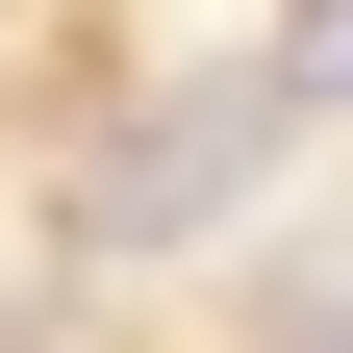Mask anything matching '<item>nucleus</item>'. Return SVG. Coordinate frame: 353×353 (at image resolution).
Wrapping results in <instances>:
<instances>
[{
	"instance_id": "f03ea898",
	"label": "nucleus",
	"mask_w": 353,
	"mask_h": 353,
	"mask_svg": "<svg viewBox=\"0 0 353 353\" xmlns=\"http://www.w3.org/2000/svg\"><path fill=\"white\" fill-rule=\"evenodd\" d=\"M278 101H353V0H303V26H278Z\"/></svg>"
},
{
	"instance_id": "f257e3e1",
	"label": "nucleus",
	"mask_w": 353,
	"mask_h": 353,
	"mask_svg": "<svg viewBox=\"0 0 353 353\" xmlns=\"http://www.w3.org/2000/svg\"><path fill=\"white\" fill-rule=\"evenodd\" d=\"M278 126H303L278 76H176V101L126 126L101 176H76V228H101V252H176V228H228V202H252V152H278Z\"/></svg>"
}]
</instances>
